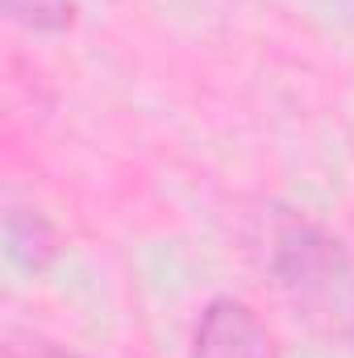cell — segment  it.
Listing matches in <instances>:
<instances>
[{"instance_id":"obj_1","label":"cell","mask_w":354,"mask_h":358,"mask_svg":"<svg viewBox=\"0 0 354 358\" xmlns=\"http://www.w3.org/2000/svg\"><path fill=\"white\" fill-rule=\"evenodd\" d=\"M267 271L296 317L354 338V246L346 238L292 213L267 238Z\"/></svg>"},{"instance_id":"obj_2","label":"cell","mask_w":354,"mask_h":358,"mask_svg":"<svg viewBox=\"0 0 354 358\" xmlns=\"http://www.w3.org/2000/svg\"><path fill=\"white\" fill-rule=\"evenodd\" d=\"M187 358H279V346L250 300L221 292L200 304L187 338Z\"/></svg>"},{"instance_id":"obj_3","label":"cell","mask_w":354,"mask_h":358,"mask_svg":"<svg viewBox=\"0 0 354 358\" xmlns=\"http://www.w3.org/2000/svg\"><path fill=\"white\" fill-rule=\"evenodd\" d=\"M59 255V234L55 225L29 208V204H8L4 208V259L17 275H42Z\"/></svg>"},{"instance_id":"obj_4","label":"cell","mask_w":354,"mask_h":358,"mask_svg":"<svg viewBox=\"0 0 354 358\" xmlns=\"http://www.w3.org/2000/svg\"><path fill=\"white\" fill-rule=\"evenodd\" d=\"M4 17L25 34H67L80 17V0H0Z\"/></svg>"},{"instance_id":"obj_5","label":"cell","mask_w":354,"mask_h":358,"mask_svg":"<svg viewBox=\"0 0 354 358\" xmlns=\"http://www.w3.org/2000/svg\"><path fill=\"white\" fill-rule=\"evenodd\" d=\"M4 358H92V355L59 346V342H46V338H25V342H8Z\"/></svg>"},{"instance_id":"obj_6","label":"cell","mask_w":354,"mask_h":358,"mask_svg":"<svg viewBox=\"0 0 354 358\" xmlns=\"http://www.w3.org/2000/svg\"><path fill=\"white\" fill-rule=\"evenodd\" d=\"M351 342H354V338H351Z\"/></svg>"}]
</instances>
